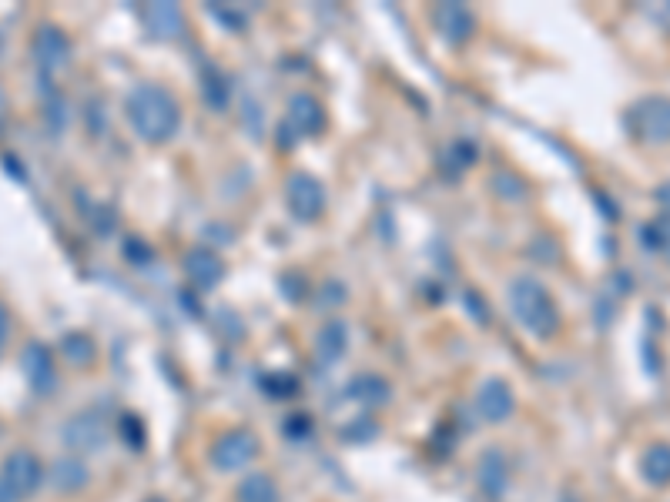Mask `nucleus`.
Returning a JSON list of instances; mask_svg holds the SVG:
<instances>
[{"mask_svg": "<svg viewBox=\"0 0 670 502\" xmlns=\"http://www.w3.org/2000/svg\"><path fill=\"white\" fill-rule=\"evenodd\" d=\"M148 502H165V499H148Z\"/></svg>", "mask_w": 670, "mask_h": 502, "instance_id": "a878e982", "label": "nucleus"}, {"mask_svg": "<svg viewBox=\"0 0 670 502\" xmlns=\"http://www.w3.org/2000/svg\"><path fill=\"white\" fill-rule=\"evenodd\" d=\"M255 456H258V439H255L248 429H232V432H225V436L218 439V442H215V449H212L215 469H222V472L245 469Z\"/></svg>", "mask_w": 670, "mask_h": 502, "instance_id": "39448f33", "label": "nucleus"}, {"mask_svg": "<svg viewBox=\"0 0 670 502\" xmlns=\"http://www.w3.org/2000/svg\"><path fill=\"white\" fill-rule=\"evenodd\" d=\"M480 482H483L486 492H493V496H500V492L506 489V466H503V459L496 456V452H490V456L483 459Z\"/></svg>", "mask_w": 670, "mask_h": 502, "instance_id": "6ab92c4d", "label": "nucleus"}, {"mask_svg": "<svg viewBox=\"0 0 670 502\" xmlns=\"http://www.w3.org/2000/svg\"><path fill=\"white\" fill-rule=\"evenodd\" d=\"M510 308H513L516 322H520L530 335H536V339H550V335L560 328V312H557V302H553L550 288L543 282H536L533 275L513 278Z\"/></svg>", "mask_w": 670, "mask_h": 502, "instance_id": "f03ea898", "label": "nucleus"}, {"mask_svg": "<svg viewBox=\"0 0 670 502\" xmlns=\"http://www.w3.org/2000/svg\"><path fill=\"white\" fill-rule=\"evenodd\" d=\"M128 121L141 141L165 144L168 138H175L181 111L178 101L171 98V91H165L161 84H138L128 94Z\"/></svg>", "mask_w": 670, "mask_h": 502, "instance_id": "f257e3e1", "label": "nucleus"}, {"mask_svg": "<svg viewBox=\"0 0 670 502\" xmlns=\"http://www.w3.org/2000/svg\"><path fill=\"white\" fill-rule=\"evenodd\" d=\"M0 502H21V496H17V492L7 486L4 479H0Z\"/></svg>", "mask_w": 670, "mask_h": 502, "instance_id": "393cba45", "label": "nucleus"}, {"mask_svg": "<svg viewBox=\"0 0 670 502\" xmlns=\"http://www.w3.org/2000/svg\"><path fill=\"white\" fill-rule=\"evenodd\" d=\"M145 17L155 37H178L185 31V14H181V7L175 4H151Z\"/></svg>", "mask_w": 670, "mask_h": 502, "instance_id": "4468645a", "label": "nucleus"}, {"mask_svg": "<svg viewBox=\"0 0 670 502\" xmlns=\"http://www.w3.org/2000/svg\"><path fill=\"white\" fill-rule=\"evenodd\" d=\"M7 332H11V312H7L4 302H0V349H4V342H7Z\"/></svg>", "mask_w": 670, "mask_h": 502, "instance_id": "5701e85b", "label": "nucleus"}, {"mask_svg": "<svg viewBox=\"0 0 670 502\" xmlns=\"http://www.w3.org/2000/svg\"><path fill=\"white\" fill-rule=\"evenodd\" d=\"M285 201H289L292 215L299 221H312V218L322 215L325 191H322V185L312 175H302V171H299V175H292L289 185H285Z\"/></svg>", "mask_w": 670, "mask_h": 502, "instance_id": "423d86ee", "label": "nucleus"}, {"mask_svg": "<svg viewBox=\"0 0 670 502\" xmlns=\"http://www.w3.org/2000/svg\"><path fill=\"white\" fill-rule=\"evenodd\" d=\"M61 349H64V359L71 365H78V369H84V365L94 362V339L84 332H71L61 339Z\"/></svg>", "mask_w": 670, "mask_h": 502, "instance_id": "a211bd4d", "label": "nucleus"}, {"mask_svg": "<svg viewBox=\"0 0 670 502\" xmlns=\"http://www.w3.org/2000/svg\"><path fill=\"white\" fill-rule=\"evenodd\" d=\"M436 24H439V34H443L449 44H463L469 41V34H473V14H469L463 4H443L436 11Z\"/></svg>", "mask_w": 670, "mask_h": 502, "instance_id": "ddd939ff", "label": "nucleus"}, {"mask_svg": "<svg viewBox=\"0 0 670 502\" xmlns=\"http://www.w3.org/2000/svg\"><path fill=\"white\" fill-rule=\"evenodd\" d=\"M630 131L644 144H670V98H644L630 108Z\"/></svg>", "mask_w": 670, "mask_h": 502, "instance_id": "7ed1b4c3", "label": "nucleus"}, {"mask_svg": "<svg viewBox=\"0 0 670 502\" xmlns=\"http://www.w3.org/2000/svg\"><path fill=\"white\" fill-rule=\"evenodd\" d=\"M352 395H359L362 402L376 409V405H382V402L389 399V385L382 382V379H376V375H366V379L352 382Z\"/></svg>", "mask_w": 670, "mask_h": 502, "instance_id": "aec40b11", "label": "nucleus"}, {"mask_svg": "<svg viewBox=\"0 0 670 502\" xmlns=\"http://www.w3.org/2000/svg\"><path fill=\"white\" fill-rule=\"evenodd\" d=\"M238 502H279V486H275L272 476L265 472H255V476H245L242 486H238Z\"/></svg>", "mask_w": 670, "mask_h": 502, "instance_id": "f3484780", "label": "nucleus"}, {"mask_svg": "<svg viewBox=\"0 0 670 502\" xmlns=\"http://www.w3.org/2000/svg\"><path fill=\"white\" fill-rule=\"evenodd\" d=\"M185 272H188V278L198 288H215L225 278V262H222V255H218V251L198 245L195 251H188Z\"/></svg>", "mask_w": 670, "mask_h": 502, "instance_id": "9d476101", "label": "nucleus"}, {"mask_svg": "<svg viewBox=\"0 0 670 502\" xmlns=\"http://www.w3.org/2000/svg\"><path fill=\"white\" fill-rule=\"evenodd\" d=\"M0 479H4L21 499L34 496V492L41 489V479H44L41 459H37L34 452H27V449H17V452H11V456L4 459V466H0Z\"/></svg>", "mask_w": 670, "mask_h": 502, "instance_id": "20e7f679", "label": "nucleus"}, {"mask_svg": "<svg viewBox=\"0 0 670 502\" xmlns=\"http://www.w3.org/2000/svg\"><path fill=\"white\" fill-rule=\"evenodd\" d=\"M650 235H654V245L650 248H660L667 255V262H670V218H660L654 228H650Z\"/></svg>", "mask_w": 670, "mask_h": 502, "instance_id": "4be33fe9", "label": "nucleus"}, {"mask_svg": "<svg viewBox=\"0 0 670 502\" xmlns=\"http://www.w3.org/2000/svg\"><path fill=\"white\" fill-rule=\"evenodd\" d=\"M285 128H292L299 138H312L325 128V111L322 104L309 98V94H295L289 101V114H285Z\"/></svg>", "mask_w": 670, "mask_h": 502, "instance_id": "1a4fd4ad", "label": "nucleus"}, {"mask_svg": "<svg viewBox=\"0 0 670 502\" xmlns=\"http://www.w3.org/2000/svg\"><path fill=\"white\" fill-rule=\"evenodd\" d=\"M342 349H346V325H342V322L325 325V328H322V335H319V352H322V359H339Z\"/></svg>", "mask_w": 670, "mask_h": 502, "instance_id": "412c9836", "label": "nucleus"}, {"mask_svg": "<svg viewBox=\"0 0 670 502\" xmlns=\"http://www.w3.org/2000/svg\"><path fill=\"white\" fill-rule=\"evenodd\" d=\"M640 472H644V479L654 482V486H667L670 482V446L667 442H657V446L647 449L644 462H640Z\"/></svg>", "mask_w": 670, "mask_h": 502, "instance_id": "dca6fc26", "label": "nucleus"}, {"mask_svg": "<svg viewBox=\"0 0 670 502\" xmlns=\"http://www.w3.org/2000/svg\"><path fill=\"white\" fill-rule=\"evenodd\" d=\"M476 409L483 412V419L490 422H503L510 419L513 409H516V399H513V389L506 385L503 379H490L483 382L480 395H476Z\"/></svg>", "mask_w": 670, "mask_h": 502, "instance_id": "9b49d317", "label": "nucleus"}, {"mask_svg": "<svg viewBox=\"0 0 670 502\" xmlns=\"http://www.w3.org/2000/svg\"><path fill=\"white\" fill-rule=\"evenodd\" d=\"M657 201H660V208L670 211V181H664V185L657 188Z\"/></svg>", "mask_w": 670, "mask_h": 502, "instance_id": "b1692460", "label": "nucleus"}, {"mask_svg": "<svg viewBox=\"0 0 670 502\" xmlns=\"http://www.w3.org/2000/svg\"><path fill=\"white\" fill-rule=\"evenodd\" d=\"M21 369H24L27 382H31L34 392H41V395L54 392L57 369H54V355H51V349H47V345H41V342L27 345V349L21 352Z\"/></svg>", "mask_w": 670, "mask_h": 502, "instance_id": "0eeeda50", "label": "nucleus"}, {"mask_svg": "<svg viewBox=\"0 0 670 502\" xmlns=\"http://www.w3.org/2000/svg\"><path fill=\"white\" fill-rule=\"evenodd\" d=\"M51 482L61 492H78V489L88 486V466H84L81 459H74V456L57 459L54 469H51Z\"/></svg>", "mask_w": 670, "mask_h": 502, "instance_id": "2eb2a0df", "label": "nucleus"}, {"mask_svg": "<svg viewBox=\"0 0 670 502\" xmlns=\"http://www.w3.org/2000/svg\"><path fill=\"white\" fill-rule=\"evenodd\" d=\"M67 54H71V44H67V37L57 31V27L44 24L41 31L34 34V57H37V67H41V74H57L61 67L67 64Z\"/></svg>", "mask_w": 670, "mask_h": 502, "instance_id": "6e6552de", "label": "nucleus"}, {"mask_svg": "<svg viewBox=\"0 0 670 502\" xmlns=\"http://www.w3.org/2000/svg\"><path fill=\"white\" fill-rule=\"evenodd\" d=\"M64 442L71 449H81V452L101 449L104 446V422L94 412H84V415H78V419H71L64 426Z\"/></svg>", "mask_w": 670, "mask_h": 502, "instance_id": "f8f14e48", "label": "nucleus"}]
</instances>
